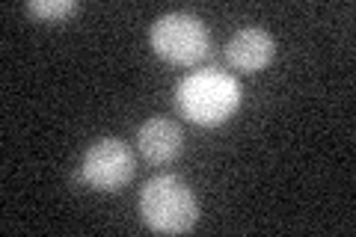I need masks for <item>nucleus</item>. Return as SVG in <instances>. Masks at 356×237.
I'll return each mask as SVG.
<instances>
[{"label":"nucleus","instance_id":"obj_1","mask_svg":"<svg viewBox=\"0 0 356 237\" xmlns=\"http://www.w3.org/2000/svg\"><path fill=\"white\" fill-rule=\"evenodd\" d=\"M175 107L193 125L217 128L241 107V86L222 69H199L175 86Z\"/></svg>","mask_w":356,"mask_h":237},{"label":"nucleus","instance_id":"obj_2","mask_svg":"<svg viewBox=\"0 0 356 237\" xmlns=\"http://www.w3.org/2000/svg\"><path fill=\"white\" fill-rule=\"evenodd\" d=\"M140 213L143 222L152 231L161 234H184L199 220V205L193 190L178 175H158L149 178L140 193Z\"/></svg>","mask_w":356,"mask_h":237},{"label":"nucleus","instance_id":"obj_3","mask_svg":"<svg viewBox=\"0 0 356 237\" xmlns=\"http://www.w3.org/2000/svg\"><path fill=\"white\" fill-rule=\"evenodd\" d=\"M149 42L154 54L172 65H196L211 51L208 27L187 13L161 15L149 30Z\"/></svg>","mask_w":356,"mask_h":237},{"label":"nucleus","instance_id":"obj_4","mask_svg":"<svg viewBox=\"0 0 356 237\" xmlns=\"http://www.w3.org/2000/svg\"><path fill=\"white\" fill-rule=\"evenodd\" d=\"M134 172H137V161H134L131 145L119 137H104L86 149L77 166V181L98 193H119L122 187L131 184Z\"/></svg>","mask_w":356,"mask_h":237},{"label":"nucleus","instance_id":"obj_5","mask_svg":"<svg viewBox=\"0 0 356 237\" xmlns=\"http://www.w3.org/2000/svg\"><path fill=\"white\" fill-rule=\"evenodd\" d=\"M276 56V39L261 27H243L226 44V63L238 72L255 74L267 69Z\"/></svg>","mask_w":356,"mask_h":237},{"label":"nucleus","instance_id":"obj_6","mask_svg":"<svg viewBox=\"0 0 356 237\" xmlns=\"http://www.w3.org/2000/svg\"><path fill=\"white\" fill-rule=\"evenodd\" d=\"M137 145L149 163H172L184 152V131L172 119L154 116L137 131Z\"/></svg>","mask_w":356,"mask_h":237},{"label":"nucleus","instance_id":"obj_7","mask_svg":"<svg viewBox=\"0 0 356 237\" xmlns=\"http://www.w3.org/2000/svg\"><path fill=\"white\" fill-rule=\"evenodd\" d=\"M27 13L42 21H65L77 13V3L74 0H33L27 3Z\"/></svg>","mask_w":356,"mask_h":237}]
</instances>
